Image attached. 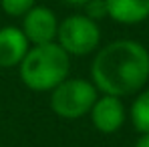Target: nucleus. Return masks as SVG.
<instances>
[{"instance_id":"f257e3e1","label":"nucleus","mask_w":149,"mask_h":147,"mask_svg":"<svg viewBox=\"0 0 149 147\" xmlns=\"http://www.w3.org/2000/svg\"><path fill=\"white\" fill-rule=\"evenodd\" d=\"M149 81V50L133 38H119L95 50L91 83L101 95L131 97L145 89Z\"/></svg>"},{"instance_id":"f03ea898","label":"nucleus","mask_w":149,"mask_h":147,"mask_svg":"<svg viewBox=\"0 0 149 147\" xmlns=\"http://www.w3.org/2000/svg\"><path fill=\"white\" fill-rule=\"evenodd\" d=\"M69 71L71 56L56 42L30 47L22 63L18 65L20 81L36 93H50L69 77Z\"/></svg>"},{"instance_id":"7ed1b4c3","label":"nucleus","mask_w":149,"mask_h":147,"mask_svg":"<svg viewBox=\"0 0 149 147\" xmlns=\"http://www.w3.org/2000/svg\"><path fill=\"white\" fill-rule=\"evenodd\" d=\"M97 97H99V91L91 83V79L67 77L50 91L49 105L56 117L67 121H77L89 115Z\"/></svg>"},{"instance_id":"20e7f679","label":"nucleus","mask_w":149,"mask_h":147,"mask_svg":"<svg viewBox=\"0 0 149 147\" xmlns=\"http://www.w3.org/2000/svg\"><path fill=\"white\" fill-rule=\"evenodd\" d=\"M54 42L69 56H87L99 49L101 26L85 14H71L65 20H58Z\"/></svg>"},{"instance_id":"39448f33","label":"nucleus","mask_w":149,"mask_h":147,"mask_svg":"<svg viewBox=\"0 0 149 147\" xmlns=\"http://www.w3.org/2000/svg\"><path fill=\"white\" fill-rule=\"evenodd\" d=\"M89 119L91 125L103 135H113L121 131V127L127 121V109L123 105V99L99 93L97 101L89 111Z\"/></svg>"},{"instance_id":"423d86ee","label":"nucleus","mask_w":149,"mask_h":147,"mask_svg":"<svg viewBox=\"0 0 149 147\" xmlns=\"http://www.w3.org/2000/svg\"><path fill=\"white\" fill-rule=\"evenodd\" d=\"M22 32L28 38L30 47L34 45H49L56 40L58 18L49 6L34 4L24 16H22Z\"/></svg>"},{"instance_id":"0eeeda50","label":"nucleus","mask_w":149,"mask_h":147,"mask_svg":"<svg viewBox=\"0 0 149 147\" xmlns=\"http://www.w3.org/2000/svg\"><path fill=\"white\" fill-rule=\"evenodd\" d=\"M28 49L30 42L20 26H0V69H16Z\"/></svg>"},{"instance_id":"6e6552de","label":"nucleus","mask_w":149,"mask_h":147,"mask_svg":"<svg viewBox=\"0 0 149 147\" xmlns=\"http://www.w3.org/2000/svg\"><path fill=\"white\" fill-rule=\"evenodd\" d=\"M107 18L117 24L133 26L149 18V0H105Z\"/></svg>"},{"instance_id":"1a4fd4ad","label":"nucleus","mask_w":149,"mask_h":147,"mask_svg":"<svg viewBox=\"0 0 149 147\" xmlns=\"http://www.w3.org/2000/svg\"><path fill=\"white\" fill-rule=\"evenodd\" d=\"M129 119L137 133H149V89L135 95L129 109Z\"/></svg>"},{"instance_id":"9d476101","label":"nucleus","mask_w":149,"mask_h":147,"mask_svg":"<svg viewBox=\"0 0 149 147\" xmlns=\"http://www.w3.org/2000/svg\"><path fill=\"white\" fill-rule=\"evenodd\" d=\"M34 4H36V0H0L2 12L12 18H22Z\"/></svg>"},{"instance_id":"9b49d317","label":"nucleus","mask_w":149,"mask_h":147,"mask_svg":"<svg viewBox=\"0 0 149 147\" xmlns=\"http://www.w3.org/2000/svg\"><path fill=\"white\" fill-rule=\"evenodd\" d=\"M83 14L89 16V18L95 20V22L107 18V4H105V0H89V2L83 6Z\"/></svg>"},{"instance_id":"f8f14e48","label":"nucleus","mask_w":149,"mask_h":147,"mask_svg":"<svg viewBox=\"0 0 149 147\" xmlns=\"http://www.w3.org/2000/svg\"><path fill=\"white\" fill-rule=\"evenodd\" d=\"M133 147H149V133H139V137H137Z\"/></svg>"},{"instance_id":"ddd939ff","label":"nucleus","mask_w":149,"mask_h":147,"mask_svg":"<svg viewBox=\"0 0 149 147\" xmlns=\"http://www.w3.org/2000/svg\"><path fill=\"white\" fill-rule=\"evenodd\" d=\"M65 4H69V6H77V8H83L89 0H63Z\"/></svg>"}]
</instances>
